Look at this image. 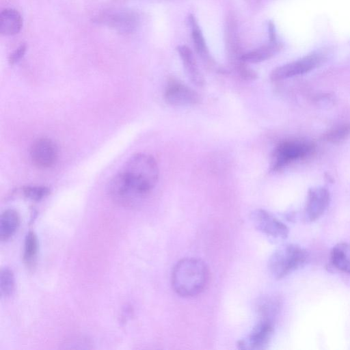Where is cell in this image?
<instances>
[{
  "instance_id": "7a4b0ae2",
  "label": "cell",
  "mask_w": 350,
  "mask_h": 350,
  "mask_svg": "<svg viewBox=\"0 0 350 350\" xmlns=\"http://www.w3.org/2000/svg\"><path fill=\"white\" fill-rule=\"evenodd\" d=\"M208 280L205 263L198 258H186L179 260L172 273V285L174 291L184 297L200 294Z\"/></svg>"
},
{
  "instance_id": "5bb4252c",
  "label": "cell",
  "mask_w": 350,
  "mask_h": 350,
  "mask_svg": "<svg viewBox=\"0 0 350 350\" xmlns=\"http://www.w3.org/2000/svg\"><path fill=\"white\" fill-rule=\"evenodd\" d=\"M20 215L14 209L4 211L0 217V239L9 240L16 232L20 225Z\"/></svg>"
},
{
  "instance_id": "3957f363",
  "label": "cell",
  "mask_w": 350,
  "mask_h": 350,
  "mask_svg": "<svg viewBox=\"0 0 350 350\" xmlns=\"http://www.w3.org/2000/svg\"><path fill=\"white\" fill-rule=\"evenodd\" d=\"M308 260L309 254L304 248L295 244H286L273 253L268 267L275 278L281 279L303 267Z\"/></svg>"
},
{
  "instance_id": "52a82bcc",
  "label": "cell",
  "mask_w": 350,
  "mask_h": 350,
  "mask_svg": "<svg viewBox=\"0 0 350 350\" xmlns=\"http://www.w3.org/2000/svg\"><path fill=\"white\" fill-rule=\"evenodd\" d=\"M273 334V321L260 319L250 332L239 340V347L243 349H265Z\"/></svg>"
},
{
  "instance_id": "7c38bea8",
  "label": "cell",
  "mask_w": 350,
  "mask_h": 350,
  "mask_svg": "<svg viewBox=\"0 0 350 350\" xmlns=\"http://www.w3.org/2000/svg\"><path fill=\"white\" fill-rule=\"evenodd\" d=\"M177 51L190 81L198 87L203 86L204 85V79L198 68L192 51L185 45L178 46Z\"/></svg>"
},
{
  "instance_id": "8992f818",
  "label": "cell",
  "mask_w": 350,
  "mask_h": 350,
  "mask_svg": "<svg viewBox=\"0 0 350 350\" xmlns=\"http://www.w3.org/2000/svg\"><path fill=\"white\" fill-rule=\"evenodd\" d=\"M251 219L254 226L268 236L280 239L288 237L289 232L288 227L265 210H254L251 213Z\"/></svg>"
},
{
  "instance_id": "2e32d148",
  "label": "cell",
  "mask_w": 350,
  "mask_h": 350,
  "mask_svg": "<svg viewBox=\"0 0 350 350\" xmlns=\"http://www.w3.org/2000/svg\"><path fill=\"white\" fill-rule=\"evenodd\" d=\"M280 48L277 41H269L267 44L241 55V60L245 63H259L271 57Z\"/></svg>"
},
{
  "instance_id": "4fadbf2b",
  "label": "cell",
  "mask_w": 350,
  "mask_h": 350,
  "mask_svg": "<svg viewBox=\"0 0 350 350\" xmlns=\"http://www.w3.org/2000/svg\"><path fill=\"white\" fill-rule=\"evenodd\" d=\"M23 27L21 14L12 8L3 10L0 14V33L2 36H10L17 34Z\"/></svg>"
},
{
  "instance_id": "e0dca14e",
  "label": "cell",
  "mask_w": 350,
  "mask_h": 350,
  "mask_svg": "<svg viewBox=\"0 0 350 350\" xmlns=\"http://www.w3.org/2000/svg\"><path fill=\"white\" fill-rule=\"evenodd\" d=\"M39 250L37 235L33 231H29L25 237L23 260L26 267L32 269L35 267Z\"/></svg>"
},
{
  "instance_id": "ffe728a7",
  "label": "cell",
  "mask_w": 350,
  "mask_h": 350,
  "mask_svg": "<svg viewBox=\"0 0 350 350\" xmlns=\"http://www.w3.org/2000/svg\"><path fill=\"white\" fill-rule=\"evenodd\" d=\"M15 288L14 275L8 267L1 269L0 273V291L1 296L7 297L10 296Z\"/></svg>"
},
{
  "instance_id": "8fae6325",
  "label": "cell",
  "mask_w": 350,
  "mask_h": 350,
  "mask_svg": "<svg viewBox=\"0 0 350 350\" xmlns=\"http://www.w3.org/2000/svg\"><path fill=\"white\" fill-rule=\"evenodd\" d=\"M188 23L191 30V37L195 50L203 62L210 68L216 67V63L211 57L198 23L192 14L188 16Z\"/></svg>"
},
{
  "instance_id": "ba28073f",
  "label": "cell",
  "mask_w": 350,
  "mask_h": 350,
  "mask_svg": "<svg viewBox=\"0 0 350 350\" xmlns=\"http://www.w3.org/2000/svg\"><path fill=\"white\" fill-rule=\"evenodd\" d=\"M330 202V193L324 187H314L309 189L304 209L305 219L314 221L320 218L327 208Z\"/></svg>"
},
{
  "instance_id": "5b68a950",
  "label": "cell",
  "mask_w": 350,
  "mask_h": 350,
  "mask_svg": "<svg viewBox=\"0 0 350 350\" xmlns=\"http://www.w3.org/2000/svg\"><path fill=\"white\" fill-rule=\"evenodd\" d=\"M324 56L319 53H312L296 61L275 68L270 74V79L278 81L295 76L307 73L320 66Z\"/></svg>"
},
{
  "instance_id": "9a60e30c",
  "label": "cell",
  "mask_w": 350,
  "mask_h": 350,
  "mask_svg": "<svg viewBox=\"0 0 350 350\" xmlns=\"http://www.w3.org/2000/svg\"><path fill=\"white\" fill-rule=\"evenodd\" d=\"M331 260L337 269L350 275V245L341 242L334 245L331 252Z\"/></svg>"
},
{
  "instance_id": "6da1fadb",
  "label": "cell",
  "mask_w": 350,
  "mask_h": 350,
  "mask_svg": "<svg viewBox=\"0 0 350 350\" xmlns=\"http://www.w3.org/2000/svg\"><path fill=\"white\" fill-rule=\"evenodd\" d=\"M159 174V167L154 157L145 153L135 154L111 180L109 195L122 206L135 207L154 188Z\"/></svg>"
},
{
  "instance_id": "44dd1931",
  "label": "cell",
  "mask_w": 350,
  "mask_h": 350,
  "mask_svg": "<svg viewBox=\"0 0 350 350\" xmlns=\"http://www.w3.org/2000/svg\"><path fill=\"white\" fill-rule=\"evenodd\" d=\"M23 195L33 201H40L49 196L50 190L46 187L27 186L23 189Z\"/></svg>"
},
{
  "instance_id": "7402d4cb",
  "label": "cell",
  "mask_w": 350,
  "mask_h": 350,
  "mask_svg": "<svg viewBox=\"0 0 350 350\" xmlns=\"http://www.w3.org/2000/svg\"><path fill=\"white\" fill-rule=\"evenodd\" d=\"M26 51V45L21 44L15 49L9 57V62L10 64H15L18 62L24 56Z\"/></svg>"
},
{
  "instance_id": "ac0fdd59",
  "label": "cell",
  "mask_w": 350,
  "mask_h": 350,
  "mask_svg": "<svg viewBox=\"0 0 350 350\" xmlns=\"http://www.w3.org/2000/svg\"><path fill=\"white\" fill-rule=\"evenodd\" d=\"M280 307V301L273 297H265L261 299L258 306V312L262 319L273 321Z\"/></svg>"
},
{
  "instance_id": "30bf717a",
  "label": "cell",
  "mask_w": 350,
  "mask_h": 350,
  "mask_svg": "<svg viewBox=\"0 0 350 350\" xmlns=\"http://www.w3.org/2000/svg\"><path fill=\"white\" fill-rule=\"evenodd\" d=\"M165 101L173 106H187L198 104L200 95L191 88L176 81L170 80L164 93Z\"/></svg>"
},
{
  "instance_id": "d6986e66",
  "label": "cell",
  "mask_w": 350,
  "mask_h": 350,
  "mask_svg": "<svg viewBox=\"0 0 350 350\" xmlns=\"http://www.w3.org/2000/svg\"><path fill=\"white\" fill-rule=\"evenodd\" d=\"M350 135V122L338 124L329 129L324 138L329 143L338 144L343 142Z\"/></svg>"
},
{
  "instance_id": "9c48e42d",
  "label": "cell",
  "mask_w": 350,
  "mask_h": 350,
  "mask_svg": "<svg viewBox=\"0 0 350 350\" xmlns=\"http://www.w3.org/2000/svg\"><path fill=\"white\" fill-rule=\"evenodd\" d=\"M58 150L53 141L42 137L36 140L31 146L30 157L33 164L38 168L52 167L56 162Z\"/></svg>"
},
{
  "instance_id": "277c9868",
  "label": "cell",
  "mask_w": 350,
  "mask_h": 350,
  "mask_svg": "<svg viewBox=\"0 0 350 350\" xmlns=\"http://www.w3.org/2000/svg\"><path fill=\"white\" fill-rule=\"evenodd\" d=\"M314 145L308 141L288 139L280 143L275 148L271 159V169L278 171L288 164L310 156Z\"/></svg>"
}]
</instances>
